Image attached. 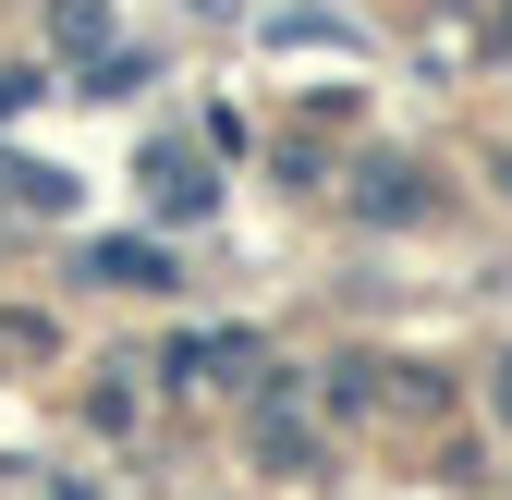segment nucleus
Segmentation results:
<instances>
[{"mask_svg": "<svg viewBox=\"0 0 512 500\" xmlns=\"http://www.w3.org/2000/svg\"><path fill=\"white\" fill-rule=\"evenodd\" d=\"M61 49H110V0H61Z\"/></svg>", "mask_w": 512, "mask_h": 500, "instance_id": "3", "label": "nucleus"}, {"mask_svg": "<svg viewBox=\"0 0 512 500\" xmlns=\"http://www.w3.org/2000/svg\"><path fill=\"white\" fill-rule=\"evenodd\" d=\"M220 366H256L244 330H208V342H171V379H220Z\"/></svg>", "mask_w": 512, "mask_h": 500, "instance_id": "2", "label": "nucleus"}, {"mask_svg": "<svg viewBox=\"0 0 512 500\" xmlns=\"http://www.w3.org/2000/svg\"><path fill=\"white\" fill-rule=\"evenodd\" d=\"M25 98H37V74H0V122H13V110H25Z\"/></svg>", "mask_w": 512, "mask_h": 500, "instance_id": "5", "label": "nucleus"}, {"mask_svg": "<svg viewBox=\"0 0 512 500\" xmlns=\"http://www.w3.org/2000/svg\"><path fill=\"white\" fill-rule=\"evenodd\" d=\"M159 208H208V171L196 159H159Z\"/></svg>", "mask_w": 512, "mask_h": 500, "instance_id": "4", "label": "nucleus"}, {"mask_svg": "<svg viewBox=\"0 0 512 500\" xmlns=\"http://www.w3.org/2000/svg\"><path fill=\"white\" fill-rule=\"evenodd\" d=\"M86 281H122V293H147V281H171V257H159V244H86Z\"/></svg>", "mask_w": 512, "mask_h": 500, "instance_id": "1", "label": "nucleus"}]
</instances>
